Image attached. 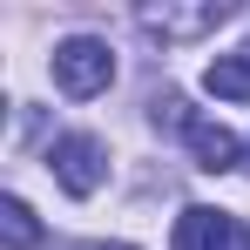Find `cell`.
Wrapping results in <instances>:
<instances>
[{"mask_svg":"<svg viewBox=\"0 0 250 250\" xmlns=\"http://www.w3.org/2000/svg\"><path fill=\"white\" fill-rule=\"evenodd\" d=\"M82 250H135V244H82Z\"/></svg>","mask_w":250,"mask_h":250,"instance_id":"cell-8","label":"cell"},{"mask_svg":"<svg viewBox=\"0 0 250 250\" xmlns=\"http://www.w3.org/2000/svg\"><path fill=\"white\" fill-rule=\"evenodd\" d=\"M47 169H54V183H61L68 196H95L102 176H108V149H102L95 135H61V142L47 149Z\"/></svg>","mask_w":250,"mask_h":250,"instance_id":"cell-2","label":"cell"},{"mask_svg":"<svg viewBox=\"0 0 250 250\" xmlns=\"http://www.w3.org/2000/svg\"><path fill=\"white\" fill-rule=\"evenodd\" d=\"M203 88L216 102H250V41L237 47V54H216L203 68Z\"/></svg>","mask_w":250,"mask_h":250,"instance_id":"cell-6","label":"cell"},{"mask_svg":"<svg viewBox=\"0 0 250 250\" xmlns=\"http://www.w3.org/2000/svg\"><path fill=\"white\" fill-rule=\"evenodd\" d=\"M183 142H189V156H196V169H209V176H223V169L244 163V149H237V135L223 122H203V115H189V128H183Z\"/></svg>","mask_w":250,"mask_h":250,"instance_id":"cell-5","label":"cell"},{"mask_svg":"<svg viewBox=\"0 0 250 250\" xmlns=\"http://www.w3.org/2000/svg\"><path fill=\"white\" fill-rule=\"evenodd\" d=\"M244 169H250V149H244Z\"/></svg>","mask_w":250,"mask_h":250,"instance_id":"cell-9","label":"cell"},{"mask_svg":"<svg viewBox=\"0 0 250 250\" xmlns=\"http://www.w3.org/2000/svg\"><path fill=\"white\" fill-rule=\"evenodd\" d=\"M0 237H7V250H34L41 244V223H34V209L21 203V196L0 203Z\"/></svg>","mask_w":250,"mask_h":250,"instance_id":"cell-7","label":"cell"},{"mask_svg":"<svg viewBox=\"0 0 250 250\" xmlns=\"http://www.w3.org/2000/svg\"><path fill=\"white\" fill-rule=\"evenodd\" d=\"M223 21H230V7H223V0H203V7H149V14H142V27H149V34H163V41H189V34L223 27Z\"/></svg>","mask_w":250,"mask_h":250,"instance_id":"cell-4","label":"cell"},{"mask_svg":"<svg viewBox=\"0 0 250 250\" xmlns=\"http://www.w3.org/2000/svg\"><path fill=\"white\" fill-rule=\"evenodd\" d=\"M176 250H250V230L230 216V209L196 203V209L176 216Z\"/></svg>","mask_w":250,"mask_h":250,"instance_id":"cell-3","label":"cell"},{"mask_svg":"<svg viewBox=\"0 0 250 250\" xmlns=\"http://www.w3.org/2000/svg\"><path fill=\"white\" fill-rule=\"evenodd\" d=\"M115 82V54L108 41H95V34H68V41L54 47V88L61 95H102V88Z\"/></svg>","mask_w":250,"mask_h":250,"instance_id":"cell-1","label":"cell"}]
</instances>
